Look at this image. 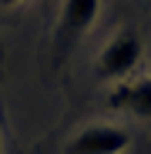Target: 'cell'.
Masks as SVG:
<instances>
[{
	"mask_svg": "<svg viewBox=\"0 0 151 154\" xmlns=\"http://www.w3.org/2000/svg\"><path fill=\"white\" fill-rule=\"evenodd\" d=\"M138 60H141V37L131 27H121L97 54V77L101 81H124Z\"/></svg>",
	"mask_w": 151,
	"mask_h": 154,
	"instance_id": "1",
	"label": "cell"
},
{
	"mask_svg": "<svg viewBox=\"0 0 151 154\" xmlns=\"http://www.w3.org/2000/svg\"><path fill=\"white\" fill-rule=\"evenodd\" d=\"M131 134L118 124H87L64 144V154H124Z\"/></svg>",
	"mask_w": 151,
	"mask_h": 154,
	"instance_id": "2",
	"label": "cell"
},
{
	"mask_svg": "<svg viewBox=\"0 0 151 154\" xmlns=\"http://www.w3.org/2000/svg\"><path fill=\"white\" fill-rule=\"evenodd\" d=\"M101 0H64L61 17H57V54H67V50L84 37V30L97 20Z\"/></svg>",
	"mask_w": 151,
	"mask_h": 154,
	"instance_id": "3",
	"label": "cell"
},
{
	"mask_svg": "<svg viewBox=\"0 0 151 154\" xmlns=\"http://www.w3.org/2000/svg\"><path fill=\"white\" fill-rule=\"evenodd\" d=\"M108 107L128 111L134 117H151V77H141L131 84H114V91L108 94Z\"/></svg>",
	"mask_w": 151,
	"mask_h": 154,
	"instance_id": "4",
	"label": "cell"
},
{
	"mask_svg": "<svg viewBox=\"0 0 151 154\" xmlns=\"http://www.w3.org/2000/svg\"><path fill=\"white\" fill-rule=\"evenodd\" d=\"M20 0H0V7H17Z\"/></svg>",
	"mask_w": 151,
	"mask_h": 154,
	"instance_id": "5",
	"label": "cell"
}]
</instances>
